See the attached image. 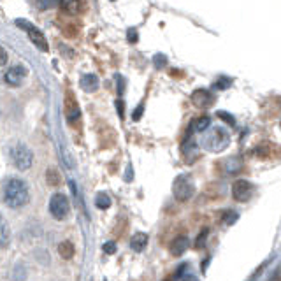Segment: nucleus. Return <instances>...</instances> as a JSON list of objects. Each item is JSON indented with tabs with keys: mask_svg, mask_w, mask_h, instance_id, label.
<instances>
[{
	"mask_svg": "<svg viewBox=\"0 0 281 281\" xmlns=\"http://www.w3.org/2000/svg\"><path fill=\"white\" fill-rule=\"evenodd\" d=\"M30 201V188L26 181L19 178H11L4 185V202L12 209H21Z\"/></svg>",
	"mask_w": 281,
	"mask_h": 281,
	"instance_id": "f257e3e1",
	"label": "nucleus"
},
{
	"mask_svg": "<svg viewBox=\"0 0 281 281\" xmlns=\"http://www.w3.org/2000/svg\"><path fill=\"white\" fill-rule=\"evenodd\" d=\"M204 148L213 153H220L230 144V134L222 127H213L208 134L204 135V141H202Z\"/></svg>",
	"mask_w": 281,
	"mask_h": 281,
	"instance_id": "f03ea898",
	"label": "nucleus"
},
{
	"mask_svg": "<svg viewBox=\"0 0 281 281\" xmlns=\"http://www.w3.org/2000/svg\"><path fill=\"white\" fill-rule=\"evenodd\" d=\"M195 194V185L190 174H181L172 183V195L178 202H188Z\"/></svg>",
	"mask_w": 281,
	"mask_h": 281,
	"instance_id": "7ed1b4c3",
	"label": "nucleus"
},
{
	"mask_svg": "<svg viewBox=\"0 0 281 281\" xmlns=\"http://www.w3.org/2000/svg\"><path fill=\"white\" fill-rule=\"evenodd\" d=\"M9 155H11L12 165H14L16 169H19V171H26V169L32 167L33 153L28 146H25V144H16V146H12L11 151H9Z\"/></svg>",
	"mask_w": 281,
	"mask_h": 281,
	"instance_id": "20e7f679",
	"label": "nucleus"
},
{
	"mask_svg": "<svg viewBox=\"0 0 281 281\" xmlns=\"http://www.w3.org/2000/svg\"><path fill=\"white\" fill-rule=\"evenodd\" d=\"M49 213L55 220H65L70 213V202L65 194H55L49 199Z\"/></svg>",
	"mask_w": 281,
	"mask_h": 281,
	"instance_id": "39448f33",
	"label": "nucleus"
},
{
	"mask_svg": "<svg viewBox=\"0 0 281 281\" xmlns=\"http://www.w3.org/2000/svg\"><path fill=\"white\" fill-rule=\"evenodd\" d=\"M16 25L21 26V28L25 30L26 35L30 37V40H32L33 46H35L37 49H40V51H48V40H46L44 33L40 32V30L37 28L35 25H32V23L25 21V19H18V21H16Z\"/></svg>",
	"mask_w": 281,
	"mask_h": 281,
	"instance_id": "423d86ee",
	"label": "nucleus"
},
{
	"mask_svg": "<svg viewBox=\"0 0 281 281\" xmlns=\"http://www.w3.org/2000/svg\"><path fill=\"white\" fill-rule=\"evenodd\" d=\"M253 192H255V186L252 185L246 179H238L234 181L232 185V197L238 202H248L253 197Z\"/></svg>",
	"mask_w": 281,
	"mask_h": 281,
	"instance_id": "0eeeda50",
	"label": "nucleus"
},
{
	"mask_svg": "<svg viewBox=\"0 0 281 281\" xmlns=\"http://www.w3.org/2000/svg\"><path fill=\"white\" fill-rule=\"evenodd\" d=\"M26 77V69L23 65H14L5 72L4 79L9 86H19Z\"/></svg>",
	"mask_w": 281,
	"mask_h": 281,
	"instance_id": "6e6552de",
	"label": "nucleus"
},
{
	"mask_svg": "<svg viewBox=\"0 0 281 281\" xmlns=\"http://www.w3.org/2000/svg\"><path fill=\"white\" fill-rule=\"evenodd\" d=\"M192 102L197 107H201V109H206V107L213 106L215 95H213L209 90H195L194 93H192Z\"/></svg>",
	"mask_w": 281,
	"mask_h": 281,
	"instance_id": "1a4fd4ad",
	"label": "nucleus"
},
{
	"mask_svg": "<svg viewBox=\"0 0 281 281\" xmlns=\"http://www.w3.org/2000/svg\"><path fill=\"white\" fill-rule=\"evenodd\" d=\"M60 7L69 16H77L84 11L83 0H60Z\"/></svg>",
	"mask_w": 281,
	"mask_h": 281,
	"instance_id": "9d476101",
	"label": "nucleus"
},
{
	"mask_svg": "<svg viewBox=\"0 0 281 281\" xmlns=\"http://www.w3.org/2000/svg\"><path fill=\"white\" fill-rule=\"evenodd\" d=\"M65 113H67V120H69L70 123L79 118V107H77L76 99H74V95L70 91L65 93Z\"/></svg>",
	"mask_w": 281,
	"mask_h": 281,
	"instance_id": "9b49d317",
	"label": "nucleus"
},
{
	"mask_svg": "<svg viewBox=\"0 0 281 281\" xmlns=\"http://www.w3.org/2000/svg\"><path fill=\"white\" fill-rule=\"evenodd\" d=\"M171 255L172 257H181L183 253L188 250V238L186 236H179V238H176L174 241L171 243Z\"/></svg>",
	"mask_w": 281,
	"mask_h": 281,
	"instance_id": "f8f14e48",
	"label": "nucleus"
},
{
	"mask_svg": "<svg viewBox=\"0 0 281 281\" xmlns=\"http://www.w3.org/2000/svg\"><path fill=\"white\" fill-rule=\"evenodd\" d=\"M148 234H144V232H137V234H134L130 238V248L134 250V252H143L144 248L148 246Z\"/></svg>",
	"mask_w": 281,
	"mask_h": 281,
	"instance_id": "ddd939ff",
	"label": "nucleus"
},
{
	"mask_svg": "<svg viewBox=\"0 0 281 281\" xmlns=\"http://www.w3.org/2000/svg\"><path fill=\"white\" fill-rule=\"evenodd\" d=\"M97 86H99V79H97L95 74H84L81 77V88L84 91H95Z\"/></svg>",
	"mask_w": 281,
	"mask_h": 281,
	"instance_id": "4468645a",
	"label": "nucleus"
},
{
	"mask_svg": "<svg viewBox=\"0 0 281 281\" xmlns=\"http://www.w3.org/2000/svg\"><path fill=\"white\" fill-rule=\"evenodd\" d=\"M223 167H225L227 174H238V172L241 171V167H243V162L239 160L238 157H230V158H227V160L223 162Z\"/></svg>",
	"mask_w": 281,
	"mask_h": 281,
	"instance_id": "2eb2a0df",
	"label": "nucleus"
},
{
	"mask_svg": "<svg viewBox=\"0 0 281 281\" xmlns=\"http://www.w3.org/2000/svg\"><path fill=\"white\" fill-rule=\"evenodd\" d=\"M9 239H11V232H9V225L4 220V216L0 215V248L9 245Z\"/></svg>",
	"mask_w": 281,
	"mask_h": 281,
	"instance_id": "dca6fc26",
	"label": "nucleus"
},
{
	"mask_svg": "<svg viewBox=\"0 0 281 281\" xmlns=\"http://www.w3.org/2000/svg\"><path fill=\"white\" fill-rule=\"evenodd\" d=\"M58 253L62 255V259L70 260L74 257V253H76V250H74V245L70 241H62L58 245Z\"/></svg>",
	"mask_w": 281,
	"mask_h": 281,
	"instance_id": "f3484780",
	"label": "nucleus"
},
{
	"mask_svg": "<svg viewBox=\"0 0 281 281\" xmlns=\"http://www.w3.org/2000/svg\"><path fill=\"white\" fill-rule=\"evenodd\" d=\"M209 125H211V118L201 116V118H197V120L192 121V130L194 132H204V130H208Z\"/></svg>",
	"mask_w": 281,
	"mask_h": 281,
	"instance_id": "a211bd4d",
	"label": "nucleus"
},
{
	"mask_svg": "<svg viewBox=\"0 0 281 281\" xmlns=\"http://www.w3.org/2000/svg\"><path fill=\"white\" fill-rule=\"evenodd\" d=\"M46 181H48L49 186H58L60 181H62V178H60V172L56 171V169H48V172H46Z\"/></svg>",
	"mask_w": 281,
	"mask_h": 281,
	"instance_id": "6ab92c4d",
	"label": "nucleus"
},
{
	"mask_svg": "<svg viewBox=\"0 0 281 281\" xmlns=\"http://www.w3.org/2000/svg\"><path fill=\"white\" fill-rule=\"evenodd\" d=\"M95 206L99 209H109L111 208V197L107 194H104V192H100V194H97V197H95Z\"/></svg>",
	"mask_w": 281,
	"mask_h": 281,
	"instance_id": "aec40b11",
	"label": "nucleus"
},
{
	"mask_svg": "<svg viewBox=\"0 0 281 281\" xmlns=\"http://www.w3.org/2000/svg\"><path fill=\"white\" fill-rule=\"evenodd\" d=\"M222 220L225 225H234V223L239 220V215H238V211H234V209H227V211L223 213Z\"/></svg>",
	"mask_w": 281,
	"mask_h": 281,
	"instance_id": "412c9836",
	"label": "nucleus"
},
{
	"mask_svg": "<svg viewBox=\"0 0 281 281\" xmlns=\"http://www.w3.org/2000/svg\"><path fill=\"white\" fill-rule=\"evenodd\" d=\"M208 232H209V230H208V229H204V230H202V232H201V236H199V238H197V241H195V248H197V250H202V248H204V246H206V239H208Z\"/></svg>",
	"mask_w": 281,
	"mask_h": 281,
	"instance_id": "4be33fe9",
	"label": "nucleus"
},
{
	"mask_svg": "<svg viewBox=\"0 0 281 281\" xmlns=\"http://www.w3.org/2000/svg\"><path fill=\"white\" fill-rule=\"evenodd\" d=\"M102 252L106 253V255H114V253H116V243H114V241H107V243H104Z\"/></svg>",
	"mask_w": 281,
	"mask_h": 281,
	"instance_id": "5701e85b",
	"label": "nucleus"
},
{
	"mask_svg": "<svg viewBox=\"0 0 281 281\" xmlns=\"http://www.w3.org/2000/svg\"><path fill=\"white\" fill-rule=\"evenodd\" d=\"M7 51H5L4 48H2V46H0V67L2 65H5V63H7Z\"/></svg>",
	"mask_w": 281,
	"mask_h": 281,
	"instance_id": "b1692460",
	"label": "nucleus"
},
{
	"mask_svg": "<svg viewBox=\"0 0 281 281\" xmlns=\"http://www.w3.org/2000/svg\"><path fill=\"white\" fill-rule=\"evenodd\" d=\"M218 116H220V118H223V120H225V121H229L230 125L236 123V121H234V118L230 116V114H227V113H218Z\"/></svg>",
	"mask_w": 281,
	"mask_h": 281,
	"instance_id": "393cba45",
	"label": "nucleus"
},
{
	"mask_svg": "<svg viewBox=\"0 0 281 281\" xmlns=\"http://www.w3.org/2000/svg\"><path fill=\"white\" fill-rule=\"evenodd\" d=\"M144 111V106L143 104H141V106L137 107V109H135V113H134V120H139V118H141V113H143Z\"/></svg>",
	"mask_w": 281,
	"mask_h": 281,
	"instance_id": "a878e982",
	"label": "nucleus"
},
{
	"mask_svg": "<svg viewBox=\"0 0 281 281\" xmlns=\"http://www.w3.org/2000/svg\"><path fill=\"white\" fill-rule=\"evenodd\" d=\"M181 281H197V280H195L194 274H188L186 278H181Z\"/></svg>",
	"mask_w": 281,
	"mask_h": 281,
	"instance_id": "bb28decb",
	"label": "nucleus"
},
{
	"mask_svg": "<svg viewBox=\"0 0 281 281\" xmlns=\"http://www.w3.org/2000/svg\"><path fill=\"white\" fill-rule=\"evenodd\" d=\"M137 35H135V30H130V40H135Z\"/></svg>",
	"mask_w": 281,
	"mask_h": 281,
	"instance_id": "cd10ccee",
	"label": "nucleus"
},
{
	"mask_svg": "<svg viewBox=\"0 0 281 281\" xmlns=\"http://www.w3.org/2000/svg\"><path fill=\"white\" fill-rule=\"evenodd\" d=\"M118 111H120V114H123V106H121V100H118Z\"/></svg>",
	"mask_w": 281,
	"mask_h": 281,
	"instance_id": "c85d7f7f",
	"label": "nucleus"
}]
</instances>
